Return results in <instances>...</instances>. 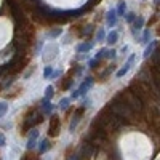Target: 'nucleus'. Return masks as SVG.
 I'll list each match as a JSON object with an SVG mask.
<instances>
[{"instance_id": "1", "label": "nucleus", "mask_w": 160, "mask_h": 160, "mask_svg": "<svg viewBox=\"0 0 160 160\" xmlns=\"http://www.w3.org/2000/svg\"><path fill=\"white\" fill-rule=\"evenodd\" d=\"M133 61H135V54H131V56H130V59L127 61V64L123 66V69H122V70H118V72H117V77L125 75V74H127L128 70H130V67H131V64H133Z\"/></svg>"}, {"instance_id": "2", "label": "nucleus", "mask_w": 160, "mask_h": 160, "mask_svg": "<svg viewBox=\"0 0 160 160\" xmlns=\"http://www.w3.org/2000/svg\"><path fill=\"white\" fill-rule=\"evenodd\" d=\"M115 21H117V18H115V10H112V11H109V19H107V23H109V26H114Z\"/></svg>"}, {"instance_id": "3", "label": "nucleus", "mask_w": 160, "mask_h": 160, "mask_svg": "<svg viewBox=\"0 0 160 160\" xmlns=\"http://www.w3.org/2000/svg\"><path fill=\"white\" fill-rule=\"evenodd\" d=\"M117 39H118V34L114 30V32H111V34H109L107 42H109V43H115V42H117Z\"/></svg>"}, {"instance_id": "4", "label": "nucleus", "mask_w": 160, "mask_h": 160, "mask_svg": "<svg viewBox=\"0 0 160 160\" xmlns=\"http://www.w3.org/2000/svg\"><path fill=\"white\" fill-rule=\"evenodd\" d=\"M142 24H144V19H142L141 16H138V19H135V27L136 29H141Z\"/></svg>"}, {"instance_id": "5", "label": "nucleus", "mask_w": 160, "mask_h": 160, "mask_svg": "<svg viewBox=\"0 0 160 160\" xmlns=\"http://www.w3.org/2000/svg\"><path fill=\"white\" fill-rule=\"evenodd\" d=\"M115 13H118V15H125V2H120V5H118V8H117V11Z\"/></svg>"}, {"instance_id": "6", "label": "nucleus", "mask_w": 160, "mask_h": 160, "mask_svg": "<svg viewBox=\"0 0 160 160\" xmlns=\"http://www.w3.org/2000/svg\"><path fill=\"white\" fill-rule=\"evenodd\" d=\"M125 19H127L128 23H133L136 19V15H135V13H128V15H125Z\"/></svg>"}, {"instance_id": "7", "label": "nucleus", "mask_w": 160, "mask_h": 160, "mask_svg": "<svg viewBox=\"0 0 160 160\" xmlns=\"http://www.w3.org/2000/svg\"><path fill=\"white\" fill-rule=\"evenodd\" d=\"M154 45H155V42H152L151 45H149L147 48H146V51H144V56H149V53H151V50L154 48Z\"/></svg>"}, {"instance_id": "8", "label": "nucleus", "mask_w": 160, "mask_h": 160, "mask_svg": "<svg viewBox=\"0 0 160 160\" xmlns=\"http://www.w3.org/2000/svg\"><path fill=\"white\" fill-rule=\"evenodd\" d=\"M147 39H149V30H146V32H144V40H146V42H147Z\"/></svg>"}]
</instances>
